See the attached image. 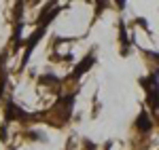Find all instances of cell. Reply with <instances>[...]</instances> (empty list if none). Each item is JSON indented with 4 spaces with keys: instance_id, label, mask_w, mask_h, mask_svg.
<instances>
[{
    "instance_id": "1",
    "label": "cell",
    "mask_w": 159,
    "mask_h": 150,
    "mask_svg": "<svg viewBox=\"0 0 159 150\" xmlns=\"http://www.w3.org/2000/svg\"><path fill=\"white\" fill-rule=\"evenodd\" d=\"M91 66H93V55H89V57L85 59V63H79V66H76V70L72 72V78H76V76H81L83 72H87V70H89Z\"/></svg>"
},
{
    "instance_id": "2",
    "label": "cell",
    "mask_w": 159,
    "mask_h": 150,
    "mask_svg": "<svg viewBox=\"0 0 159 150\" xmlns=\"http://www.w3.org/2000/svg\"><path fill=\"white\" fill-rule=\"evenodd\" d=\"M136 127H138L140 131H148V129H151V121H148V114H147V112H142L140 116H138Z\"/></svg>"
}]
</instances>
